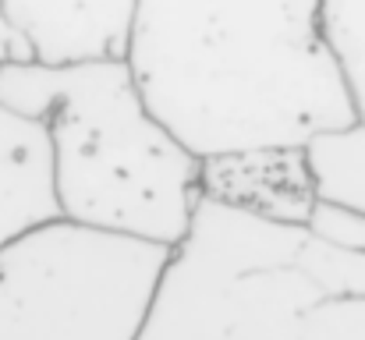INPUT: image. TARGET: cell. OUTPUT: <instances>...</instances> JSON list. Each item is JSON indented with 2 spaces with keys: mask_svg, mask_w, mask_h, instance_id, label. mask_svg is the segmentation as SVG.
<instances>
[{
  "mask_svg": "<svg viewBox=\"0 0 365 340\" xmlns=\"http://www.w3.org/2000/svg\"><path fill=\"white\" fill-rule=\"evenodd\" d=\"M199 199L305 227L319 195L302 145H259L199 160Z\"/></svg>",
  "mask_w": 365,
  "mask_h": 340,
  "instance_id": "8992f818",
  "label": "cell"
},
{
  "mask_svg": "<svg viewBox=\"0 0 365 340\" xmlns=\"http://www.w3.org/2000/svg\"><path fill=\"white\" fill-rule=\"evenodd\" d=\"M124 64L195 160L305 145L355 120L323 0H138Z\"/></svg>",
  "mask_w": 365,
  "mask_h": 340,
  "instance_id": "6da1fadb",
  "label": "cell"
},
{
  "mask_svg": "<svg viewBox=\"0 0 365 340\" xmlns=\"http://www.w3.org/2000/svg\"><path fill=\"white\" fill-rule=\"evenodd\" d=\"M302 149L316 181V195L365 213V120L319 131Z\"/></svg>",
  "mask_w": 365,
  "mask_h": 340,
  "instance_id": "ba28073f",
  "label": "cell"
},
{
  "mask_svg": "<svg viewBox=\"0 0 365 340\" xmlns=\"http://www.w3.org/2000/svg\"><path fill=\"white\" fill-rule=\"evenodd\" d=\"M32 64L124 61L138 0H0Z\"/></svg>",
  "mask_w": 365,
  "mask_h": 340,
  "instance_id": "5b68a950",
  "label": "cell"
},
{
  "mask_svg": "<svg viewBox=\"0 0 365 340\" xmlns=\"http://www.w3.org/2000/svg\"><path fill=\"white\" fill-rule=\"evenodd\" d=\"M61 220L53 142L39 117L0 103V248Z\"/></svg>",
  "mask_w": 365,
  "mask_h": 340,
  "instance_id": "52a82bcc",
  "label": "cell"
},
{
  "mask_svg": "<svg viewBox=\"0 0 365 340\" xmlns=\"http://www.w3.org/2000/svg\"><path fill=\"white\" fill-rule=\"evenodd\" d=\"M0 103L53 142L61 217L174 248L199 206V160L149 113L124 61L0 64Z\"/></svg>",
  "mask_w": 365,
  "mask_h": 340,
  "instance_id": "3957f363",
  "label": "cell"
},
{
  "mask_svg": "<svg viewBox=\"0 0 365 340\" xmlns=\"http://www.w3.org/2000/svg\"><path fill=\"white\" fill-rule=\"evenodd\" d=\"M323 25L355 120H365V0H323Z\"/></svg>",
  "mask_w": 365,
  "mask_h": 340,
  "instance_id": "9c48e42d",
  "label": "cell"
},
{
  "mask_svg": "<svg viewBox=\"0 0 365 340\" xmlns=\"http://www.w3.org/2000/svg\"><path fill=\"white\" fill-rule=\"evenodd\" d=\"M305 230L312 237H319L330 248L351 252V255H365V213L344 202H330V199H316Z\"/></svg>",
  "mask_w": 365,
  "mask_h": 340,
  "instance_id": "30bf717a",
  "label": "cell"
},
{
  "mask_svg": "<svg viewBox=\"0 0 365 340\" xmlns=\"http://www.w3.org/2000/svg\"><path fill=\"white\" fill-rule=\"evenodd\" d=\"M135 340H365V255L199 199Z\"/></svg>",
  "mask_w": 365,
  "mask_h": 340,
  "instance_id": "7a4b0ae2",
  "label": "cell"
},
{
  "mask_svg": "<svg viewBox=\"0 0 365 340\" xmlns=\"http://www.w3.org/2000/svg\"><path fill=\"white\" fill-rule=\"evenodd\" d=\"M7 61H29V53H25L21 39L11 32V25L4 18V7H0V64H7Z\"/></svg>",
  "mask_w": 365,
  "mask_h": 340,
  "instance_id": "8fae6325",
  "label": "cell"
},
{
  "mask_svg": "<svg viewBox=\"0 0 365 340\" xmlns=\"http://www.w3.org/2000/svg\"><path fill=\"white\" fill-rule=\"evenodd\" d=\"M170 248L75 220L0 248V340H135Z\"/></svg>",
  "mask_w": 365,
  "mask_h": 340,
  "instance_id": "277c9868",
  "label": "cell"
}]
</instances>
